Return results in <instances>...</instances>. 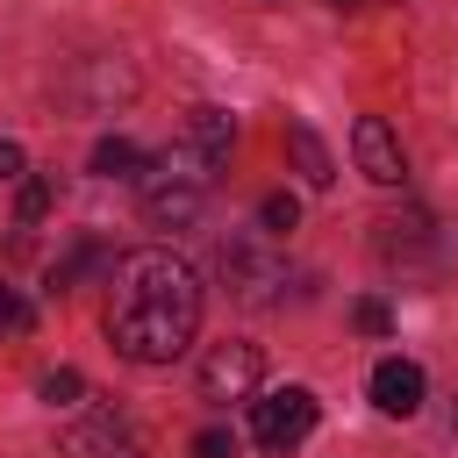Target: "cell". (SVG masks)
Instances as JSON below:
<instances>
[{"instance_id": "6", "label": "cell", "mask_w": 458, "mask_h": 458, "mask_svg": "<svg viewBox=\"0 0 458 458\" xmlns=\"http://www.w3.org/2000/svg\"><path fill=\"white\" fill-rule=\"evenodd\" d=\"M351 150H358V172L372 179V186H401V143H394V129L379 122V114H358V129H351Z\"/></svg>"}, {"instance_id": "9", "label": "cell", "mask_w": 458, "mask_h": 458, "mask_svg": "<svg viewBox=\"0 0 458 458\" xmlns=\"http://www.w3.org/2000/svg\"><path fill=\"white\" fill-rule=\"evenodd\" d=\"M286 157L301 165V179L322 193V186H336V165H329V143L308 129V122H286Z\"/></svg>"}, {"instance_id": "4", "label": "cell", "mask_w": 458, "mask_h": 458, "mask_svg": "<svg viewBox=\"0 0 458 458\" xmlns=\"http://www.w3.org/2000/svg\"><path fill=\"white\" fill-rule=\"evenodd\" d=\"M64 458H150V444H143V429L129 415L93 408V415H79L64 429Z\"/></svg>"}, {"instance_id": "10", "label": "cell", "mask_w": 458, "mask_h": 458, "mask_svg": "<svg viewBox=\"0 0 458 458\" xmlns=\"http://www.w3.org/2000/svg\"><path fill=\"white\" fill-rule=\"evenodd\" d=\"M186 143H193V150H208V157L222 165V157H229V143H236V122H229L222 107H208V100H200V107H186Z\"/></svg>"}, {"instance_id": "7", "label": "cell", "mask_w": 458, "mask_h": 458, "mask_svg": "<svg viewBox=\"0 0 458 458\" xmlns=\"http://www.w3.org/2000/svg\"><path fill=\"white\" fill-rule=\"evenodd\" d=\"M200 193H208V186L157 172V186H143V215H150V229H193V222H200Z\"/></svg>"}, {"instance_id": "2", "label": "cell", "mask_w": 458, "mask_h": 458, "mask_svg": "<svg viewBox=\"0 0 458 458\" xmlns=\"http://www.w3.org/2000/svg\"><path fill=\"white\" fill-rule=\"evenodd\" d=\"M215 272H222V286H229L243 308H272L279 286H286V258H279L265 236H222Z\"/></svg>"}, {"instance_id": "1", "label": "cell", "mask_w": 458, "mask_h": 458, "mask_svg": "<svg viewBox=\"0 0 458 458\" xmlns=\"http://www.w3.org/2000/svg\"><path fill=\"white\" fill-rule=\"evenodd\" d=\"M107 344L129 365H172L200 329V279L172 250H129L107 265Z\"/></svg>"}, {"instance_id": "17", "label": "cell", "mask_w": 458, "mask_h": 458, "mask_svg": "<svg viewBox=\"0 0 458 458\" xmlns=\"http://www.w3.org/2000/svg\"><path fill=\"white\" fill-rule=\"evenodd\" d=\"M193 458H236V437L229 429H200L193 437Z\"/></svg>"}, {"instance_id": "3", "label": "cell", "mask_w": 458, "mask_h": 458, "mask_svg": "<svg viewBox=\"0 0 458 458\" xmlns=\"http://www.w3.org/2000/svg\"><path fill=\"white\" fill-rule=\"evenodd\" d=\"M315 429V394L308 386H272L265 401H250V437L265 451H293Z\"/></svg>"}, {"instance_id": "5", "label": "cell", "mask_w": 458, "mask_h": 458, "mask_svg": "<svg viewBox=\"0 0 458 458\" xmlns=\"http://www.w3.org/2000/svg\"><path fill=\"white\" fill-rule=\"evenodd\" d=\"M265 379V351L258 344H215L200 358V401H243Z\"/></svg>"}, {"instance_id": "13", "label": "cell", "mask_w": 458, "mask_h": 458, "mask_svg": "<svg viewBox=\"0 0 458 458\" xmlns=\"http://www.w3.org/2000/svg\"><path fill=\"white\" fill-rule=\"evenodd\" d=\"M258 222H265L272 236H286V229H301V200H293V193H265V200H258Z\"/></svg>"}, {"instance_id": "14", "label": "cell", "mask_w": 458, "mask_h": 458, "mask_svg": "<svg viewBox=\"0 0 458 458\" xmlns=\"http://www.w3.org/2000/svg\"><path fill=\"white\" fill-rule=\"evenodd\" d=\"M36 394H43V401H50V408H72V401H79V394H86V379H79V372H72V365H57V372H43V379H36Z\"/></svg>"}, {"instance_id": "18", "label": "cell", "mask_w": 458, "mask_h": 458, "mask_svg": "<svg viewBox=\"0 0 458 458\" xmlns=\"http://www.w3.org/2000/svg\"><path fill=\"white\" fill-rule=\"evenodd\" d=\"M351 315H358V329H365V336H386V322H394V315H386V301H358Z\"/></svg>"}, {"instance_id": "16", "label": "cell", "mask_w": 458, "mask_h": 458, "mask_svg": "<svg viewBox=\"0 0 458 458\" xmlns=\"http://www.w3.org/2000/svg\"><path fill=\"white\" fill-rule=\"evenodd\" d=\"M50 200H57V186H50V179H29V186H21V200H14V215H21V222H43V215H50Z\"/></svg>"}, {"instance_id": "20", "label": "cell", "mask_w": 458, "mask_h": 458, "mask_svg": "<svg viewBox=\"0 0 458 458\" xmlns=\"http://www.w3.org/2000/svg\"><path fill=\"white\" fill-rule=\"evenodd\" d=\"M329 7H358V0H329Z\"/></svg>"}, {"instance_id": "8", "label": "cell", "mask_w": 458, "mask_h": 458, "mask_svg": "<svg viewBox=\"0 0 458 458\" xmlns=\"http://www.w3.org/2000/svg\"><path fill=\"white\" fill-rule=\"evenodd\" d=\"M372 408H379V415H415V408H422V365L379 358V365H372Z\"/></svg>"}, {"instance_id": "11", "label": "cell", "mask_w": 458, "mask_h": 458, "mask_svg": "<svg viewBox=\"0 0 458 458\" xmlns=\"http://www.w3.org/2000/svg\"><path fill=\"white\" fill-rule=\"evenodd\" d=\"M100 265H114V258H107V243H93V236H86V243H72V250L50 265V293H72V286H79L86 272H100Z\"/></svg>"}, {"instance_id": "19", "label": "cell", "mask_w": 458, "mask_h": 458, "mask_svg": "<svg viewBox=\"0 0 458 458\" xmlns=\"http://www.w3.org/2000/svg\"><path fill=\"white\" fill-rule=\"evenodd\" d=\"M21 165H29V157H21V143H7V136H0V186H7V179H21Z\"/></svg>"}, {"instance_id": "15", "label": "cell", "mask_w": 458, "mask_h": 458, "mask_svg": "<svg viewBox=\"0 0 458 458\" xmlns=\"http://www.w3.org/2000/svg\"><path fill=\"white\" fill-rule=\"evenodd\" d=\"M0 329H7V336H29V329H36V308H29L14 286H0Z\"/></svg>"}, {"instance_id": "12", "label": "cell", "mask_w": 458, "mask_h": 458, "mask_svg": "<svg viewBox=\"0 0 458 458\" xmlns=\"http://www.w3.org/2000/svg\"><path fill=\"white\" fill-rule=\"evenodd\" d=\"M93 172H100V179H143V150H136L129 136H100V143H93Z\"/></svg>"}]
</instances>
